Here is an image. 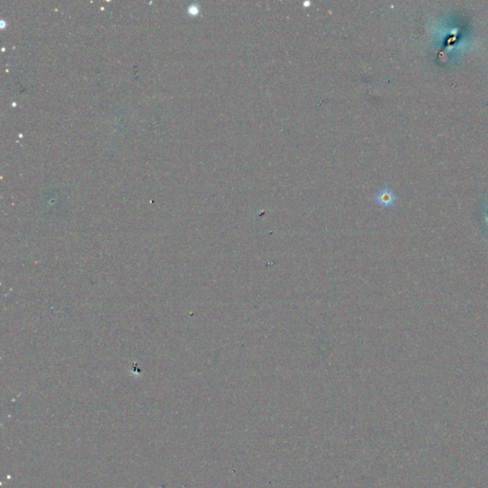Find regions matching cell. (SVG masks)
<instances>
[{"instance_id":"obj_1","label":"cell","mask_w":488,"mask_h":488,"mask_svg":"<svg viewBox=\"0 0 488 488\" xmlns=\"http://www.w3.org/2000/svg\"><path fill=\"white\" fill-rule=\"evenodd\" d=\"M376 201L380 204V206L390 207L395 203L396 196L391 190L385 188V189L380 190V192L378 193Z\"/></svg>"}]
</instances>
